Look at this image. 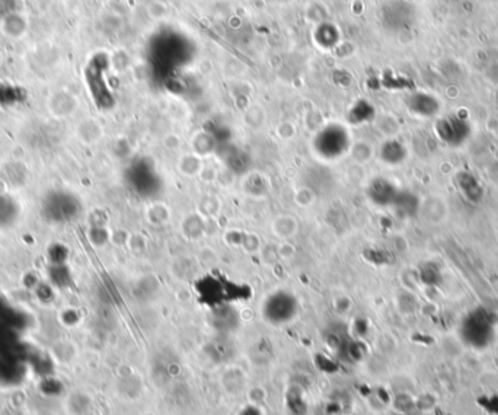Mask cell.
Masks as SVG:
<instances>
[{"instance_id": "cell-5", "label": "cell", "mask_w": 498, "mask_h": 415, "mask_svg": "<svg viewBox=\"0 0 498 415\" xmlns=\"http://www.w3.org/2000/svg\"><path fill=\"white\" fill-rule=\"evenodd\" d=\"M381 158L388 165H400L407 158V149L397 140L386 141L381 149Z\"/></svg>"}, {"instance_id": "cell-4", "label": "cell", "mask_w": 498, "mask_h": 415, "mask_svg": "<svg viewBox=\"0 0 498 415\" xmlns=\"http://www.w3.org/2000/svg\"><path fill=\"white\" fill-rule=\"evenodd\" d=\"M456 181H458L459 191L468 201L478 203L483 200L484 189L475 175H472L471 172H461Z\"/></svg>"}, {"instance_id": "cell-2", "label": "cell", "mask_w": 498, "mask_h": 415, "mask_svg": "<svg viewBox=\"0 0 498 415\" xmlns=\"http://www.w3.org/2000/svg\"><path fill=\"white\" fill-rule=\"evenodd\" d=\"M407 106L412 114L426 118L439 114L440 111V102L438 101V98H434L433 95L426 92H417L411 95L407 101Z\"/></svg>"}, {"instance_id": "cell-3", "label": "cell", "mask_w": 498, "mask_h": 415, "mask_svg": "<svg viewBox=\"0 0 498 415\" xmlns=\"http://www.w3.org/2000/svg\"><path fill=\"white\" fill-rule=\"evenodd\" d=\"M398 193L400 191L395 189V185L383 178L375 179L369 186L370 200L379 205H392Z\"/></svg>"}, {"instance_id": "cell-6", "label": "cell", "mask_w": 498, "mask_h": 415, "mask_svg": "<svg viewBox=\"0 0 498 415\" xmlns=\"http://www.w3.org/2000/svg\"><path fill=\"white\" fill-rule=\"evenodd\" d=\"M392 205L397 207V209L405 216H414L419 210L420 203H419V198L415 197L414 194L404 191V193H398V196Z\"/></svg>"}, {"instance_id": "cell-1", "label": "cell", "mask_w": 498, "mask_h": 415, "mask_svg": "<svg viewBox=\"0 0 498 415\" xmlns=\"http://www.w3.org/2000/svg\"><path fill=\"white\" fill-rule=\"evenodd\" d=\"M435 132L440 140H443L449 146L458 148L469 139L471 136V126L469 122L459 117V115H449L442 118L438 126H435Z\"/></svg>"}]
</instances>
